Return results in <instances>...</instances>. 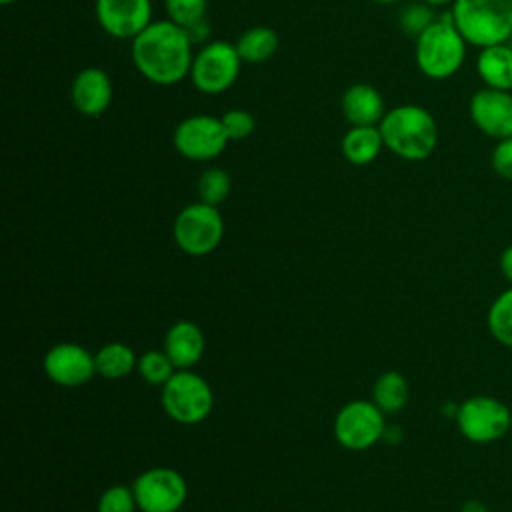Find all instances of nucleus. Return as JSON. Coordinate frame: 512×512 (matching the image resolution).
<instances>
[{"label": "nucleus", "mask_w": 512, "mask_h": 512, "mask_svg": "<svg viewBox=\"0 0 512 512\" xmlns=\"http://www.w3.org/2000/svg\"><path fill=\"white\" fill-rule=\"evenodd\" d=\"M278 34L270 26H252L244 30L238 40L234 42L242 62L248 64H262L270 60L278 50Z\"/></svg>", "instance_id": "nucleus-20"}, {"label": "nucleus", "mask_w": 512, "mask_h": 512, "mask_svg": "<svg viewBox=\"0 0 512 512\" xmlns=\"http://www.w3.org/2000/svg\"><path fill=\"white\" fill-rule=\"evenodd\" d=\"M2 4H14V2H18V0H0Z\"/></svg>", "instance_id": "nucleus-35"}, {"label": "nucleus", "mask_w": 512, "mask_h": 512, "mask_svg": "<svg viewBox=\"0 0 512 512\" xmlns=\"http://www.w3.org/2000/svg\"><path fill=\"white\" fill-rule=\"evenodd\" d=\"M166 414L178 424H198L212 412L210 384L192 370H176L160 392Z\"/></svg>", "instance_id": "nucleus-6"}, {"label": "nucleus", "mask_w": 512, "mask_h": 512, "mask_svg": "<svg viewBox=\"0 0 512 512\" xmlns=\"http://www.w3.org/2000/svg\"><path fill=\"white\" fill-rule=\"evenodd\" d=\"M458 432L472 444L502 440L512 426V412L506 402L488 394H474L456 408Z\"/></svg>", "instance_id": "nucleus-5"}, {"label": "nucleus", "mask_w": 512, "mask_h": 512, "mask_svg": "<svg viewBox=\"0 0 512 512\" xmlns=\"http://www.w3.org/2000/svg\"><path fill=\"white\" fill-rule=\"evenodd\" d=\"M98 512H134L136 506V498L132 492V486H124V484H114L110 488H106L96 504Z\"/></svg>", "instance_id": "nucleus-28"}, {"label": "nucleus", "mask_w": 512, "mask_h": 512, "mask_svg": "<svg viewBox=\"0 0 512 512\" xmlns=\"http://www.w3.org/2000/svg\"><path fill=\"white\" fill-rule=\"evenodd\" d=\"M112 94H114V88L108 72L96 66H88L80 70L74 76L72 88H70V98L74 108L88 118L102 116L112 104Z\"/></svg>", "instance_id": "nucleus-15"}, {"label": "nucleus", "mask_w": 512, "mask_h": 512, "mask_svg": "<svg viewBox=\"0 0 512 512\" xmlns=\"http://www.w3.org/2000/svg\"><path fill=\"white\" fill-rule=\"evenodd\" d=\"M476 72L486 88L512 92V46L502 42L480 48Z\"/></svg>", "instance_id": "nucleus-18"}, {"label": "nucleus", "mask_w": 512, "mask_h": 512, "mask_svg": "<svg viewBox=\"0 0 512 512\" xmlns=\"http://www.w3.org/2000/svg\"><path fill=\"white\" fill-rule=\"evenodd\" d=\"M460 512H490L488 506L482 500H466L460 508Z\"/></svg>", "instance_id": "nucleus-32"}, {"label": "nucleus", "mask_w": 512, "mask_h": 512, "mask_svg": "<svg viewBox=\"0 0 512 512\" xmlns=\"http://www.w3.org/2000/svg\"><path fill=\"white\" fill-rule=\"evenodd\" d=\"M96 374H100L106 380H120L128 376L136 364L138 358L132 348H128L122 342H108L94 354Z\"/></svg>", "instance_id": "nucleus-21"}, {"label": "nucleus", "mask_w": 512, "mask_h": 512, "mask_svg": "<svg viewBox=\"0 0 512 512\" xmlns=\"http://www.w3.org/2000/svg\"><path fill=\"white\" fill-rule=\"evenodd\" d=\"M498 266H500L502 276H504V278L508 280V284L512 286V244H510V246H506V248L500 252Z\"/></svg>", "instance_id": "nucleus-31"}, {"label": "nucleus", "mask_w": 512, "mask_h": 512, "mask_svg": "<svg viewBox=\"0 0 512 512\" xmlns=\"http://www.w3.org/2000/svg\"><path fill=\"white\" fill-rule=\"evenodd\" d=\"M470 118L474 126L494 138H510L512 136V92L482 88L470 100Z\"/></svg>", "instance_id": "nucleus-14"}, {"label": "nucleus", "mask_w": 512, "mask_h": 512, "mask_svg": "<svg viewBox=\"0 0 512 512\" xmlns=\"http://www.w3.org/2000/svg\"><path fill=\"white\" fill-rule=\"evenodd\" d=\"M204 334L190 320L174 322L164 336V352L178 370H190L204 354Z\"/></svg>", "instance_id": "nucleus-17"}, {"label": "nucleus", "mask_w": 512, "mask_h": 512, "mask_svg": "<svg viewBox=\"0 0 512 512\" xmlns=\"http://www.w3.org/2000/svg\"><path fill=\"white\" fill-rule=\"evenodd\" d=\"M132 492L140 512H178L188 496L184 476L174 468H150L142 472Z\"/></svg>", "instance_id": "nucleus-10"}, {"label": "nucleus", "mask_w": 512, "mask_h": 512, "mask_svg": "<svg viewBox=\"0 0 512 512\" xmlns=\"http://www.w3.org/2000/svg\"><path fill=\"white\" fill-rule=\"evenodd\" d=\"M490 336L504 348H512V286L502 290L486 314Z\"/></svg>", "instance_id": "nucleus-23"}, {"label": "nucleus", "mask_w": 512, "mask_h": 512, "mask_svg": "<svg viewBox=\"0 0 512 512\" xmlns=\"http://www.w3.org/2000/svg\"><path fill=\"white\" fill-rule=\"evenodd\" d=\"M240 66L242 58L236 46L224 40H214L194 54L190 80L202 94H220L236 82Z\"/></svg>", "instance_id": "nucleus-8"}, {"label": "nucleus", "mask_w": 512, "mask_h": 512, "mask_svg": "<svg viewBox=\"0 0 512 512\" xmlns=\"http://www.w3.org/2000/svg\"><path fill=\"white\" fill-rule=\"evenodd\" d=\"M436 18L438 16L434 14V6L418 0V2H412L402 8V12L398 16V24L406 36L416 40Z\"/></svg>", "instance_id": "nucleus-26"}, {"label": "nucleus", "mask_w": 512, "mask_h": 512, "mask_svg": "<svg viewBox=\"0 0 512 512\" xmlns=\"http://www.w3.org/2000/svg\"><path fill=\"white\" fill-rule=\"evenodd\" d=\"M166 16L182 28H190L206 20L208 0H164Z\"/></svg>", "instance_id": "nucleus-27"}, {"label": "nucleus", "mask_w": 512, "mask_h": 512, "mask_svg": "<svg viewBox=\"0 0 512 512\" xmlns=\"http://www.w3.org/2000/svg\"><path fill=\"white\" fill-rule=\"evenodd\" d=\"M44 374L58 386L76 388L92 380L96 374L94 354L74 342H60L44 356Z\"/></svg>", "instance_id": "nucleus-13"}, {"label": "nucleus", "mask_w": 512, "mask_h": 512, "mask_svg": "<svg viewBox=\"0 0 512 512\" xmlns=\"http://www.w3.org/2000/svg\"><path fill=\"white\" fill-rule=\"evenodd\" d=\"M384 138L378 126H352L342 138V154L354 166H366L378 158Z\"/></svg>", "instance_id": "nucleus-19"}, {"label": "nucleus", "mask_w": 512, "mask_h": 512, "mask_svg": "<svg viewBox=\"0 0 512 512\" xmlns=\"http://www.w3.org/2000/svg\"><path fill=\"white\" fill-rule=\"evenodd\" d=\"M450 14L472 46L486 48L512 36V0H456Z\"/></svg>", "instance_id": "nucleus-4"}, {"label": "nucleus", "mask_w": 512, "mask_h": 512, "mask_svg": "<svg viewBox=\"0 0 512 512\" xmlns=\"http://www.w3.org/2000/svg\"><path fill=\"white\" fill-rule=\"evenodd\" d=\"M180 156L196 162H206L220 156L228 144V136L220 118L208 114H192L180 120L172 136Z\"/></svg>", "instance_id": "nucleus-11"}, {"label": "nucleus", "mask_w": 512, "mask_h": 512, "mask_svg": "<svg viewBox=\"0 0 512 512\" xmlns=\"http://www.w3.org/2000/svg\"><path fill=\"white\" fill-rule=\"evenodd\" d=\"M196 188H198L200 202H206L210 206H218L228 198L232 182H230V176L224 168L212 166V168H206L200 174Z\"/></svg>", "instance_id": "nucleus-25"}, {"label": "nucleus", "mask_w": 512, "mask_h": 512, "mask_svg": "<svg viewBox=\"0 0 512 512\" xmlns=\"http://www.w3.org/2000/svg\"><path fill=\"white\" fill-rule=\"evenodd\" d=\"M220 122H222V128H224L228 140H244L256 128L254 116L248 110H244V108H230V110H226L220 116Z\"/></svg>", "instance_id": "nucleus-29"}, {"label": "nucleus", "mask_w": 512, "mask_h": 512, "mask_svg": "<svg viewBox=\"0 0 512 512\" xmlns=\"http://www.w3.org/2000/svg\"><path fill=\"white\" fill-rule=\"evenodd\" d=\"M138 374L152 386H164L178 370L164 350H148L138 358Z\"/></svg>", "instance_id": "nucleus-24"}, {"label": "nucleus", "mask_w": 512, "mask_h": 512, "mask_svg": "<svg viewBox=\"0 0 512 512\" xmlns=\"http://www.w3.org/2000/svg\"><path fill=\"white\" fill-rule=\"evenodd\" d=\"M410 396V388L406 378L396 372V370H386L382 372L376 382H374V390H372V402L384 412V414H396L400 412Z\"/></svg>", "instance_id": "nucleus-22"}, {"label": "nucleus", "mask_w": 512, "mask_h": 512, "mask_svg": "<svg viewBox=\"0 0 512 512\" xmlns=\"http://www.w3.org/2000/svg\"><path fill=\"white\" fill-rule=\"evenodd\" d=\"M372 2H376V4H396V2H400V0H372Z\"/></svg>", "instance_id": "nucleus-34"}, {"label": "nucleus", "mask_w": 512, "mask_h": 512, "mask_svg": "<svg viewBox=\"0 0 512 512\" xmlns=\"http://www.w3.org/2000/svg\"><path fill=\"white\" fill-rule=\"evenodd\" d=\"M414 42L416 66L432 80L450 78L464 64L468 42L456 28L450 12L440 14Z\"/></svg>", "instance_id": "nucleus-3"}, {"label": "nucleus", "mask_w": 512, "mask_h": 512, "mask_svg": "<svg viewBox=\"0 0 512 512\" xmlns=\"http://www.w3.org/2000/svg\"><path fill=\"white\" fill-rule=\"evenodd\" d=\"M490 162H492V170L500 178L512 180V136L496 140V146L492 150Z\"/></svg>", "instance_id": "nucleus-30"}, {"label": "nucleus", "mask_w": 512, "mask_h": 512, "mask_svg": "<svg viewBox=\"0 0 512 512\" xmlns=\"http://www.w3.org/2000/svg\"><path fill=\"white\" fill-rule=\"evenodd\" d=\"M340 108L350 126H378L386 114L382 94L366 82L348 86L342 92Z\"/></svg>", "instance_id": "nucleus-16"}, {"label": "nucleus", "mask_w": 512, "mask_h": 512, "mask_svg": "<svg viewBox=\"0 0 512 512\" xmlns=\"http://www.w3.org/2000/svg\"><path fill=\"white\" fill-rule=\"evenodd\" d=\"M94 12L100 28L118 40H134L152 24L150 0H96Z\"/></svg>", "instance_id": "nucleus-12"}, {"label": "nucleus", "mask_w": 512, "mask_h": 512, "mask_svg": "<svg viewBox=\"0 0 512 512\" xmlns=\"http://www.w3.org/2000/svg\"><path fill=\"white\" fill-rule=\"evenodd\" d=\"M422 2H426V4H430V6H452L456 0H422Z\"/></svg>", "instance_id": "nucleus-33"}, {"label": "nucleus", "mask_w": 512, "mask_h": 512, "mask_svg": "<svg viewBox=\"0 0 512 512\" xmlns=\"http://www.w3.org/2000/svg\"><path fill=\"white\" fill-rule=\"evenodd\" d=\"M192 46L188 32L172 20L152 22L132 40V62L136 70L156 86H174L190 76Z\"/></svg>", "instance_id": "nucleus-1"}, {"label": "nucleus", "mask_w": 512, "mask_h": 512, "mask_svg": "<svg viewBox=\"0 0 512 512\" xmlns=\"http://www.w3.org/2000/svg\"><path fill=\"white\" fill-rule=\"evenodd\" d=\"M384 412L368 400L344 404L334 418V436L348 450H366L384 438Z\"/></svg>", "instance_id": "nucleus-9"}, {"label": "nucleus", "mask_w": 512, "mask_h": 512, "mask_svg": "<svg viewBox=\"0 0 512 512\" xmlns=\"http://www.w3.org/2000/svg\"><path fill=\"white\" fill-rule=\"evenodd\" d=\"M172 234L182 252L206 256L218 248L224 236V220L218 206L194 202L178 212Z\"/></svg>", "instance_id": "nucleus-7"}, {"label": "nucleus", "mask_w": 512, "mask_h": 512, "mask_svg": "<svg viewBox=\"0 0 512 512\" xmlns=\"http://www.w3.org/2000/svg\"><path fill=\"white\" fill-rule=\"evenodd\" d=\"M384 148L408 162L426 160L438 144V124L434 116L418 104H402L386 110L378 124Z\"/></svg>", "instance_id": "nucleus-2"}]
</instances>
